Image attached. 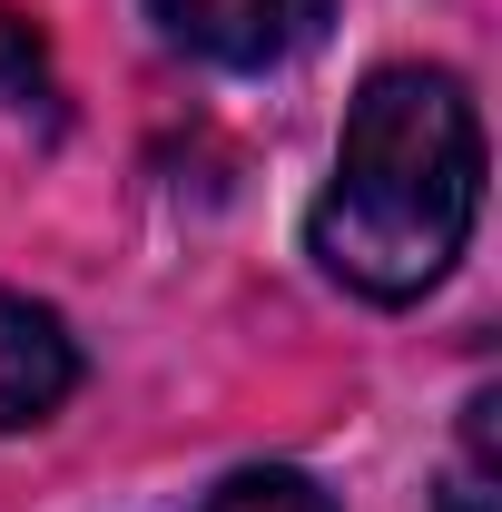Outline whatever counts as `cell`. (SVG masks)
<instances>
[{
  "label": "cell",
  "mask_w": 502,
  "mask_h": 512,
  "mask_svg": "<svg viewBox=\"0 0 502 512\" xmlns=\"http://www.w3.org/2000/svg\"><path fill=\"white\" fill-rule=\"evenodd\" d=\"M483 207V119L453 69H375L345 109L335 178L315 197V256L355 296H424L473 237Z\"/></svg>",
  "instance_id": "cell-1"
},
{
  "label": "cell",
  "mask_w": 502,
  "mask_h": 512,
  "mask_svg": "<svg viewBox=\"0 0 502 512\" xmlns=\"http://www.w3.org/2000/svg\"><path fill=\"white\" fill-rule=\"evenodd\" d=\"M148 10L178 50L227 60V69H266L315 30V0H148Z\"/></svg>",
  "instance_id": "cell-2"
},
{
  "label": "cell",
  "mask_w": 502,
  "mask_h": 512,
  "mask_svg": "<svg viewBox=\"0 0 502 512\" xmlns=\"http://www.w3.org/2000/svg\"><path fill=\"white\" fill-rule=\"evenodd\" d=\"M69 384H79V345H69V325L50 316V306H30V296L0 286V434L50 424V414L69 404Z\"/></svg>",
  "instance_id": "cell-3"
},
{
  "label": "cell",
  "mask_w": 502,
  "mask_h": 512,
  "mask_svg": "<svg viewBox=\"0 0 502 512\" xmlns=\"http://www.w3.org/2000/svg\"><path fill=\"white\" fill-rule=\"evenodd\" d=\"M493 394H473L463 404V453H453V473H443V512H502V483H493Z\"/></svg>",
  "instance_id": "cell-4"
},
{
  "label": "cell",
  "mask_w": 502,
  "mask_h": 512,
  "mask_svg": "<svg viewBox=\"0 0 502 512\" xmlns=\"http://www.w3.org/2000/svg\"><path fill=\"white\" fill-rule=\"evenodd\" d=\"M207 512H335V503L315 493L306 473H286V463H256V473H227V483L207 493Z\"/></svg>",
  "instance_id": "cell-5"
}]
</instances>
